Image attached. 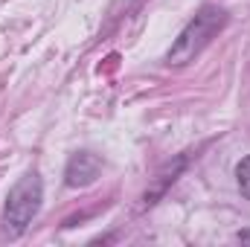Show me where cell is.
<instances>
[{"instance_id": "cell-1", "label": "cell", "mask_w": 250, "mask_h": 247, "mask_svg": "<svg viewBox=\"0 0 250 247\" xmlns=\"http://www.w3.org/2000/svg\"><path fill=\"white\" fill-rule=\"evenodd\" d=\"M227 26V12L221 6H201L195 12V18L181 29V35L175 38V44L166 53V64L169 67H187L189 62H195L209 44L212 38Z\"/></svg>"}, {"instance_id": "cell-2", "label": "cell", "mask_w": 250, "mask_h": 247, "mask_svg": "<svg viewBox=\"0 0 250 247\" xmlns=\"http://www.w3.org/2000/svg\"><path fill=\"white\" fill-rule=\"evenodd\" d=\"M41 201H44V184H41L38 172L23 175L9 189L6 204H3V218H0L3 239H21L26 233V227L32 224V218L38 215Z\"/></svg>"}, {"instance_id": "cell-3", "label": "cell", "mask_w": 250, "mask_h": 247, "mask_svg": "<svg viewBox=\"0 0 250 247\" xmlns=\"http://www.w3.org/2000/svg\"><path fill=\"white\" fill-rule=\"evenodd\" d=\"M99 172H102V160L93 151H76L64 166V184L70 189H84V186L96 184Z\"/></svg>"}, {"instance_id": "cell-4", "label": "cell", "mask_w": 250, "mask_h": 247, "mask_svg": "<svg viewBox=\"0 0 250 247\" xmlns=\"http://www.w3.org/2000/svg\"><path fill=\"white\" fill-rule=\"evenodd\" d=\"M236 181H239V189L242 195L250 201V157H245L239 166H236Z\"/></svg>"}, {"instance_id": "cell-5", "label": "cell", "mask_w": 250, "mask_h": 247, "mask_svg": "<svg viewBox=\"0 0 250 247\" xmlns=\"http://www.w3.org/2000/svg\"><path fill=\"white\" fill-rule=\"evenodd\" d=\"M236 242H242V245H250V230H242V233L236 236Z\"/></svg>"}]
</instances>
